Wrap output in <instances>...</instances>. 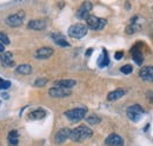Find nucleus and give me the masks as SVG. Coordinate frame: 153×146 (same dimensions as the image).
Here are the masks:
<instances>
[{"mask_svg": "<svg viewBox=\"0 0 153 146\" xmlns=\"http://www.w3.org/2000/svg\"><path fill=\"white\" fill-rule=\"evenodd\" d=\"M99 121H100V119H99V117H97L96 114H92L91 117L87 118V123L91 124V125H96Z\"/></svg>", "mask_w": 153, "mask_h": 146, "instance_id": "24", "label": "nucleus"}, {"mask_svg": "<svg viewBox=\"0 0 153 146\" xmlns=\"http://www.w3.org/2000/svg\"><path fill=\"white\" fill-rule=\"evenodd\" d=\"M10 87H11V81L4 80V79L0 80V90H7Z\"/></svg>", "mask_w": 153, "mask_h": 146, "instance_id": "26", "label": "nucleus"}, {"mask_svg": "<svg viewBox=\"0 0 153 146\" xmlns=\"http://www.w3.org/2000/svg\"><path fill=\"white\" fill-rule=\"evenodd\" d=\"M92 136V130L85 125H80L71 132V139L73 142H82Z\"/></svg>", "mask_w": 153, "mask_h": 146, "instance_id": "1", "label": "nucleus"}, {"mask_svg": "<svg viewBox=\"0 0 153 146\" xmlns=\"http://www.w3.org/2000/svg\"><path fill=\"white\" fill-rule=\"evenodd\" d=\"M123 55H124V52H117L115 53V55H114V58H115V60H120L121 58H123Z\"/></svg>", "mask_w": 153, "mask_h": 146, "instance_id": "29", "label": "nucleus"}, {"mask_svg": "<svg viewBox=\"0 0 153 146\" xmlns=\"http://www.w3.org/2000/svg\"><path fill=\"white\" fill-rule=\"evenodd\" d=\"M47 79L46 78H41V79H37L36 80V83H34V85L36 86H38V87H41V86H45L46 84H47Z\"/></svg>", "mask_w": 153, "mask_h": 146, "instance_id": "28", "label": "nucleus"}, {"mask_svg": "<svg viewBox=\"0 0 153 146\" xmlns=\"http://www.w3.org/2000/svg\"><path fill=\"white\" fill-rule=\"evenodd\" d=\"M1 97H2L4 99H8V93H2Z\"/></svg>", "mask_w": 153, "mask_h": 146, "instance_id": "32", "label": "nucleus"}, {"mask_svg": "<svg viewBox=\"0 0 153 146\" xmlns=\"http://www.w3.org/2000/svg\"><path fill=\"white\" fill-rule=\"evenodd\" d=\"M76 84V80H72V79H62V80H58L54 83L56 87H61V89H66V90H70Z\"/></svg>", "mask_w": 153, "mask_h": 146, "instance_id": "14", "label": "nucleus"}, {"mask_svg": "<svg viewBox=\"0 0 153 146\" xmlns=\"http://www.w3.org/2000/svg\"><path fill=\"white\" fill-rule=\"evenodd\" d=\"M0 80H1V78H0Z\"/></svg>", "mask_w": 153, "mask_h": 146, "instance_id": "34", "label": "nucleus"}, {"mask_svg": "<svg viewBox=\"0 0 153 146\" xmlns=\"http://www.w3.org/2000/svg\"><path fill=\"white\" fill-rule=\"evenodd\" d=\"M50 95L54 97V98H64V97H68L71 95V91L66 90V89H61V87H52L50 91Z\"/></svg>", "mask_w": 153, "mask_h": 146, "instance_id": "11", "label": "nucleus"}, {"mask_svg": "<svg viewBox=\"0 0 153 146\" xmlns=\"http://www.w3.org/2000/svg\"><path fill=\"white\" fill-rule=\"evenodd\" d=\"M47 26V22L42 19H36V20H31L27 25V27L30 30H34V31H42L45 30Z\"/></svg>", "mask_w": 153, "mask_h": 146, "instance_id": "10", "label": "nucleus"}, {"mask_svg": "<svg viewBox=\"0 0 153 146\" xmlns=\"http://www.w3.org/2000/svg\"><path fill=\"white\" fill-rule=\"evenodd\" d=\"M17 73L22 74V75H28V74L32 73V67H31V65H28V64L19 65V66L17 67Z\"/></svg>", "mask_w": 153, "mask_h": 146, "instance_id": "21", "label": "nucleus"}, {"mask_svg": "<svg viewBox=\"0 0 153 146\" xmlns=\"http://www.w3.org/2000/svg\"><path fill=\"white\" fill-rule=\"evenodd\" d=\"M139 77L145 81H153V66H145L139 71Z\"/></svg>", "mask_w": 153, "mask_h": 146, "instance_id": "12", "label": "nucleus"}, {"mask_svg": "<svg viewBox=\"0 0 153 146\" xmlns=\"http://www.w3.org/2000/svg\"><path fill=\"white\" fill-rule=\"evenodd\" d=\"M133 71V67L131 65H124L121 69H120V72L124 73V74H130Z\"/></svg>", "mask_w": 153, "mask_h": 146, "instance_id": "27", "label": "nucleus"}, {"mask_svg": "<svg viewBox=\"0 0 153 146\" xmlns=\"http://www.w3.org/2000/svg\"><path fill=\"white\" fill-rule=\"evenodd\" d=\"M92 4L88 2V1H85L82 2V5L79 7L78 12H76V17L79 19H87L90 17V12L92 10Z\"/></svg>", "mask_w": 153, "mask_h": 146, "instance_id": "7", "label": "nucleus"}, {"mask_svg": "<svg viewBox=\"0 0 153 146\" xmlns=\"http://www.w3.org/2000/svg\"><path fill=\"white\" fill-rule=\"evenodd\" d=\"M135 20H137V17L132 18V20H131V24L127 26V28H126V33H127V34H132V33H134V32L138 30V26L134 24V22H135Z\"/></svg>", "mask_w": 153, "mask_h": 146, "instance_id": "23", "label": "nucleus"}, {"mask_svg": "<svg viewBox=\"0 0 153 146\" xmlns=\"http://www.w3.org/2000/svg\"><path fill=\"white\" fill-rule=\"evenodd\" d=\"M86 33H87V26L84 24H74L68 28V36L76 39L85 36Z\"/></svg>", "mask_w": 153, "mask_h": 146, "instance_id": "4", "label": "nucleus"}, {"mask_svg": "<svg viewBox=\"0 0 153 146\" xmlns=\"http://www.w3.org/2000/svg\"><path fill=\"white\" fill-rule=\"evenodd\" d=\"M0 61L7 66V67H12L14 65V60H13V54L11 52H4V54L0 55Z\"/></svg>", "mask_w": 153, "mask_h": 146, "instance_id": "15", "label": "nucleus"}, {"mask_svg": "<svg viewBox=\"0 0 153 146\" xmlns=\"http://www.w3.org/2000/svg\"><path fill=\"white\" fill-rule=\"evenodd\" d=\"M127 117L134 121V123H137V121H139V120H141L143 119V117L145 115V111L143 110L141 106H139V105H132V106H130L128 109H127Z\"/></svg>", "mask_w": 153, "mask_h": 146, "instance_id": "2", "label": "nucleus"}, {"mask_svg": "<svg viewBox=\"0 0 153 146\" xmlns=\"http://www.w3.org/2000/svg\"><path fill=\"white\" fill-rule=\"evenodd\" d=\"M65 115L73 123L80 121L86 115V109H73L65 112Z\"/></svg>", "mask_w": 153, "mask_h": 146, "instance_id": "5", "label": "nucleus"}, {"mask_svg": "<svg viewBox=\"0 0 153 146\" xmlns=\"http://www.w3.org/2000/svg\"><path fill=\"white\" fill-rule=\"evenodd\" d=\"M131 53H132V58L135 61V64L137 65H141L143 61H144V55L141 53V51L139 50V47L138 46H133L132 50H131Z\"/></svg>", "mask_w": 153, "mask_h": 146, "instance_id": "17", "label": "nucleus"}, {"mask_svg": "<svg viewBox=\"0 0 153 146\" xmlns=\"http://www.w3.org/2000/svg\"><path fill=\"white\" fill-rule=\"evenodd\" d=\"M71 130L70 128H61V130H59L57 132V134H56V137H54V139H56V143L57 144H61V143H64V142H66L70 137H71Z\"/></svg>", "mask_w": 153, "mask_h": 146, "instance_id": "8", "label": "nucleus"}, {"mask_svg": "<svg viewBox=\"0 0 153 146\" xmlns=\"http://www.w3.org/2000/svg\"><path fill=\"white\" fill-rule=\"evenodd\" d=\"M92 52H93V50H92V48L87 50V51H86V57H90V55L92 54Z\"/></svg>", "mask_w": 153, "mask_h": 146, "instance_id": "30", "label": "nucleus"}, {"mask_svg": "<svg viewBox=\"0 0 153 146\" xmlns=\"http://www.w3.org/2000/svg\"><path fill=\"white\" fill-rule=\"evenodd\" d=\"M24 17H25L24 12H19V13L8 16L7 19H6V24L8 26H11V27H18L24 22Z\"/></svg>", "mask_w": 153, "mask_h": 146, "instance_id": "6", "label": "nucleus"}, {"mask_svg": "<svg viewBox=\"0 0 153 146\" xmlns=\"http://www.w3.org/2000/svg\"><path fill=\"white\" fill-rule=\"evenodd\" d=\"M0 42H1L2 45H8V44H10L8 36H7L6 33H4V32H0Z\"/></svg>", "mask_w": 153, "mask_h": 146, "instance_id": "25", "label": "nucleus"}, {"mask_svg": "<svg viewBox=\"0 0 153 146\" xmlns=\"http://www.w3.org/2000/svg\"><path fill=\"white\" fill-rule=\"evenodd\" d=\"M0 105H1V101H0Z\"/></svg>", "mask_w": 153, "mask_h": 146, "instance_id": "33", "label": "nucleus"}, {"mask_svg": "<svg viewBox=\"0 0 153 146\" xmlns=\"http://www.w3.org/2000/svg\"><path fill=\"white\" fill-rule=\"evenodd\" d=\"M86 22H87V26L91 30H93V31H100V30H102L106 26V24H107L106 19L98 18L96 16H90L88 18L86 19Z\"/></svg>", "mask_w": 153, "mask_h": 146, "instance_id": "3", "label": "nucleus"}, {"mask_svg": "<svg viewBox=\"0 0 153 146\" xmlns=\"http://www.w3.org/2000/svg\"><path fill=\"white\" fill-rule=\"evenodd\" d=\"M105 144L107 146H123L124 145V140H123V138L120 136L112 133L106 138Z\"/></svg>", "mask_w": 153, "mask_h": 146, "instance_id": "9", "label": "nucleus"}, {"mask_svg": "<svg viewBox=\"0 0 153 146\" xmlns=\"http://www.w3.org/2000/svg\"><path fill=\"white\" fill-rule=\"evenodd\" d=\"M125 95V91L123 90V89H118V90H114V91H112L111 93H108V95H107V100H110V101H114L117 99H120L121 97H124Z\"/></svg>", "mask_w": 153, "mask_h": 146, "instance_id": "20", "label": "nucleus"}, {"mask_svg": "<svg viewBox=\"0 0 153 146\" xmlns=\"http://www.w3.org/2000/svg\"><path fill=\"white\" fill-rule=\"evenodd\" d=\"M52 40L60 47H70V42L65 39V36L59 34V33H53L52 34Z\"/></svg>", "mask_w": 153, "mask_h": 146, "instance_id": "16", "label": "nucleus"}, {"mask_svg": "<svg viewBox=\"0 0 153 146\" xmlns=\"http://www.w3.org/2000/svg\"><path fill=\"white\" fill-rule=\"evenodd\" d=\"M7 140H8V143H10L11 146L18 145V144H19V133H18V131H16V130L11 131V132L8 133Z\"/></svg>", "mask_w": 153, "mask_h": 146, "instance_id": "18", "label": "nucleus"}, {"mask_svg": "<svg viewBox=\"0 0 153 146\" xmlns=\"http://www.w3.org/2000/svg\"><path fill=\"white\" fill-rule=\"evenodd\" d=\"M53 53H54L53 48H51V47H41V48L37 50L36 58L37 59H48L50 57H52Z\"/></svg>", "mask_w": 153, "mask_h": 146, "instance_id": "13", "label": "nucleus"}, {"mask_svg": "<svg viewBox=\"0 0 153 146\" xmlns=\"http://www.w3.org/2000/svg\"><path fill=\"white\" fill-rule=\"evenodd\" d=\"M45 115H46V112H45L44 110L39 109V110L33 111V112H31L30 115H28V118H30V119H33V120H39V119H42Z\"/></svg>", "mask_w": 153, "mask_h": 146, "instance_id": "22", "label": "nucleus"}, {"mask_svg": "<svg viewBox=\"0 0 153 146\" xmlns=\"http://www.w3.org/2000/svg\"><path fill=\"white\" fill-rule=\"evenodd\" d=\"M4 50H5V45H2V44L0 42V53H2V52H4Z\"/></svg>", "mask_w": 153, "mask_h": 146, "instance_id": "31", "label": "nucleus"}, {"mask_svg": "<svg viewBox=\"0 0 153 146\" xmlns=\"http://www.w3.org/2000/svg\"><path fill=\"white\" fill-rule=\"evenodd\" d=\"M108 64H110L108 53H107V51L104 48V50H102V54L100 55V58H99V60H98V66L102 69V67H106Z\"/></svg>", "mask_w": 153, "mask_h": 146, "instance_id": "19", "label": "nucleus"}]
</instances>
